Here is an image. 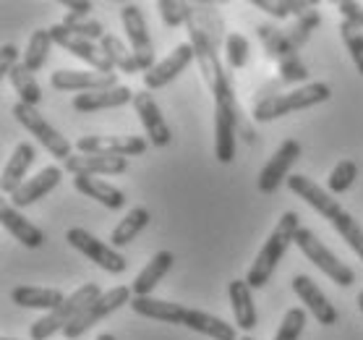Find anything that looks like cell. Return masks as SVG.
Masks as SVG:
<instances>
[{"instance_id": "6da1fadb", "label": "cell", "mask_w": 363, "mask_h": 340, "mask_svg": "<svg viewBox=\"0 0 363 340\" xmlns=\"http://www.w3.org/2000/svg\"><path fill=\"white\" fill-rule=\"evenodd\" d=\"M189 45L196 53L199 71L204 76L206 87L215 100V155L228 165L238 150V128L240 108L233 92V79L225 71L220 60V45H223V16L215 3H189Z\"/></svg>"}, {"instance_id": "7a4b0ae2", "label": "cell", "mask_w": 363, "mask_h": 340, "mask_svg": "<svg viewBox=\"0 0 363 340\" xmlns=\"http://www.w3.org/2000/svg\"><path fill=\"white\" fill-rule=\"evenodd\" d=\"M128 307L139 317L157 319V322H167V324H183V327H189V330H194V332H201L204 338L238 340L235 327L228 324L225 319H220V317H215V314H206V312H199V309H189V307H183V304H175V301L141 296V299H133Z\"/></svg>"}, {"instance_id": "3957f363", "label": "cell", "mask_w": 363, "mask_h": 340, "mask_svg": "<svg viewBox=\"0 0 363 340\" xmlns=\"http://www.w3.org/2000/svg\"><path fill=\"white\" fill-rule=\"evenodd\" d=\"M288 189L293 191L296 197H301L308 207H314L322 217H327L332 228L342 236V241H345L347 246H350L363 262V225L358 223L350 212L342 209V204L332 197L330 191H324L319 183H314L311 178H306V175H290Z\"/></svg>"}, {"instance_id": "277c9868", "label": "cell", "mask_w": 363, "mask_h": 340, "mask_svg": "<svg viewBox=\"0 0 363 340\" xmlns=\"http://www.w3.org/2000/svg\"><path fill=\"white\" fill-rule=\"evenodd\" d=\"M298 231H301V217H298V212L290 209V212H285V215L280 217V223L274 225V231L269 233V238L264 241V246H262V251L256 254L254 265H251V270H248L246 283L251 285V288L259 290L269 283V278H272L277 265H280V259L285 257L288 246L290 243H296Z\"/></svg>"}, {"instance_id": "5b68a950", "label": "cell", "mask_w": 363, "mask_h": 340, "mask_svg": "<svg viewBox=\"0 0 363 340\" xmlns=\"http://www.w3.org/2000/svg\"><path fill=\"white\" fill-rule=\"evenodd\" d=\"M332 97L330 84L324 82H311L303 84L293 92H285V94H262L259 100L254 102V110H251V118L256 124H267V121H274L280 116H288V113H296V110L314 108V105H322Z\"/></svg>"}, {"instance_id": "8992f818", "label": "cell", "mask_w": 363, "mask_h": 340, "mask_svg": "<svg viewBox=\"0 0 363 340\" xmlns=\"http://www.w3.org/2000/svg\"><path fill=\"white\" fill-rule=\"evenodd\" d=\"M102 296L97 283H84L82 288H76L71 296H68L63 304H60L55 312H48V314L37 319V322L29 327V338L32 340H48L52 338L58 330H66L68 324L76 322L79 317L86 312V309L94 304V301Z\"/></svg>"}, {"instance_id": "52a82bcc", "label": "cell", "mask_w": 363, "mask_h": 340, "mask_svg": "<svg viewBox=\"0 0 363 340\" xmlns=\"http://www.w3.org/2000/svg\"><path fill=\"white\" fill-rule=\"evenodd\" d=\"M256 32H259V40L264 45L267 55L277 63L280 84H303L308 79V68L301 60V50L293 48L285 29H280L277 24H259Z\"/></svg>"}, {"instance_id": "ba28073f", "label": "cell", "mask_w": 363, "mask_h": 340, "mask_svg": "<svg viewBox=\"0 0 363 340\" xmlns=\"http://www.w3.org/2000/svg\"><path fill=\"white\" fill-rule=\"evenodd\" d=\"M296 246L303 251V257L308 259V262H314L332 283H337V285H342V288H350V285L355 283L353 270H350L345 262H340V259L324 246L322 241L316 238L314 231H308V228L301 225V231L296 233Z\"/></svg>"}, {"instance_id": "9c48e42d", "label": "cell", "mask_w": 363, "mask_h": 340, "mask_svg": "<svg viewBox=\"0 0 363 340\" xmlns=\"http://www.w3.org/2000/svg\"><path fill=\"white\" fill-rule=\"evenodd\" d=\"M13 116H16V121L24 126L26 131L32 133V136H37V141H40L52 158L63 160V163L71 158V141H68L58 128H52V126L42 118V113H37V108L24 105V102H16V105H13Z\"/></svg>"}, {"instance_id": "30bf717a", "label": "cell", "mask_w": 363, "mask_h": 340, "mask_svg": "<svg viewBox=\"0 0 363 340\" xmlns=\"http://www.w3.org/2000/svg\"><path fill=\"white\" fill-rule=\"evenodd\" d=\"M131 301H133V290L128 288V285H118V288L102 293L76 322L68 324L66 330H63V335H66L68 340H79L84 332H89L97 322H102L105 317H110L113 312H118V309L125 307V304H131Z\"/></svg>"}, {"instance_id": "8fae6325", "label": "cell", "mask_w": 363, "mask_h": 340, "mask_svg": "<svg viewBox=\"0 0 363 340\" xmlns=\"http://www.w3.org/2000/svg\"><path fill=\"white\" fill-rule=\"evenodd\" d=\"M121 21H123V29L128 34V42H131V53L136 63H139V71H152L157 66L155 63V45H152V37H149L147 21H144V13L136 3H125L121 9Z\"/></svg>"}, {"instance_id": "7c38bea8", "label": "cell", "mask_w": 363, "mask_h": 340, "mask_svg": "<svg viewBox=\"0 0 363 340\" xmlns=\"http://www.w3.org/2000/svg\"><path fill=\"white\" fill-rule=\"evenodd\" d=\"M66 241L76 251H82L86 259H91L94 265L102 267V270H108V273H113V275L125 273L123 254H121L118 249H113V246H108L105 241H99L97 236H91L89 231H84V228H71V231L66 233Z\"/></svg>"}, {"instance_id": "4fadbf2b", "label": "cell", "mask_w": 363, "mask_h": 340, "mask_svg": "<svg viewBox=\"0 0 363 340\" xmlns=\"http://www.w3.org/2000/svg\"><path fill=\"white\" fill-rule=\"evenodd\" d=\"M149 147L141 136H82L76 141L79 155H105V158H136Z\"/></svg>"}, {"instance_id": "5bb4252c", "label": "cell", "mask_w": 363, "mask_h": 340, "mask_svg": "<svg viewBox=\"0 0 363 340\" xmlns=\"http://www.w3.org/2000/svg\"><path fill=\"white\" fill-rule=\"evenodd\" d=\"M50 34H52V42H55V45H60L63 50H68L71 55L84 60V63H89L94 71H99V74H116V66L108 60V55L102 53V48H97L91 40L76 37V34L68 32L63 24L50 26Z\"/></svg>"}, {"instance_id": "9a60e30c", "label": "cell", "mask_w": 363, "mask_h": 340, "mask_svg": "<svg viewBox=\"0 0 363 340\" xmlns=\"http://www.w3.org/2000/svg\"><path fill=\"white\" fill-rule=\"evenodd\" d=\"M301 152H303L301 150V141H296V139L282 141L280 150L269 158V163L262 168V173L256 178L259 194H274V191L280 189V183L288 178V170L301 160Z\"/></svg>"}, {"instance_id": "2e32d148", "label": "cell", "mask_w": 363, "mask_h": 340, "mask_svg": "<svg viewBox=\"0 0 363 340\" xmlns=\"http://www.w3.org/2000/svg\"><path fill=\"white\" fill-rule=\"evenodd\" d=\"M194 58H196V53H194V48H191L189 42L178 45L165 60H160L152 71L144 74V87H147V92L162 89V87H167L170 82H175V79L194 63Z\"/></svg>"}, {"instance_id": "e0dca14e", "label": "cell", "mask_w": 363, "mask_h": 340, "mask_svg": "<svg viewBox=\"0 0 363 340\" xmlns=\"http://www.w3.org/2000/svg\"><path fill=\"white\" fill-rule=\"evenodd\" d=\"M133 110H136V116L141 118L144 131H147L149 141H152L155 147H167V144L173 141V131H170V126L165 124L162 110H160V105L155 102V97H152L147 89L136 92V97H133Z\"/></svg>"}, {"instance_id": "ac0fdd59", "label": "cell", "mask_w": 363, "mask_h": 340, "mask_svg": "<svg viewBox=\"0 0 363 340\" xmlns=\"http://www.w3.org/2000/svg\"><path fill=\"white\" fill-rule=\"evenodd\" d=\"M52 89L60 92H97V89H113L118 87V74H99V71H68L60 68L50 76Z\"/></svg>"}, {"instance_id": "d6986e66", "label": "cell", "mask_w": 363, "mask_h": 340, "mask_svg": "<svg viewBox=\"0 0 363 340\" xmlns=\"http://www.w3.org/2000/svg\"><path fill=\"white\" fill-rule=\"evenodd\" d=\"M293 290H296V296L306 304V309L316 317V322L324 324V327H332V324H337L340 314L337 309L332 307L327 296H324L319 285H316L308 275H296L293 278Z\"/></svg>"}, {"instance_id": "ffe728a7", "label": "cell", "mask_w": 363, "mask_h": 340, "mask_svg": "<svg viewBox=\"0 0 363 340\" xmlns=\"http://www.w3.org/2000/svg\"><path fill=\"white\" fill-rule=\"evenodd\" d=\"M136 92H131L128 87H113V89H97V92H82L74 97V110L76 113H97V110H113L123 108L128 102H133Z\"/></svg>"}, {"instance_id": "44dd1931", "label": "cell", "mask_w": 363, "mask_h": 340, "mask_svg": "<svg viewBox=\"0 0 363 340\" xmlns=\"http://www.w3.org/2000/svg\"><path fill=\"white\" fill-rule=\"evenodd\" d=\"M63 170L74 175H121L128 170V158H105V155H71Z\"/></svg>"}, {"instance_id": "7402d4cb", "label": "cell", "mask_w": 363, "mask_h": 340, "mask_svg": "<svg viewBox=\"0 0 363 340\" xmlns=\"http://www.w3.org/2000/svg\"><path fill=\"white\" fill-rule=\"evenodd\" d=\"M60 178H63V168H58V165H50V168H45V170H40V173L34 175V178H29V181L11 197L13 207L21 209V207L34 204V202H40L42 197H48L50 191L58 186Z\"/></svg>"}, {"instance_id": "603a6c76", "label": "cell", "mask_w": 363, "mask_h": 340, "mask_svg": "<svg viewBox=\"0 0 363 340\" xmlns=\"http://www.w3.org/2000/svg\"><path fill=\"white\" fill-rule=\"evenodd\" d=\"M34 158H37V152H34V147L29 144V141L16 144L13 155L9 158V165H6V170H3V181H0L3 194H11V197H13V194L24 186L26 173H29V168L34 165Z\"/></svg>"}, {"instance_id": "cb8c5ba5", "label": "cell", "mask_w": 363, "mask_h": 340, "mask_svg": "<svg viewBox=\"0 0 363 340\" xmlns=\"http://www.w3.org/2000/svg\"><path fill=\"white\" fill-rule=\"evenodd\" d=\"M175 265V254L173 251H157L155 257L149 259V265L136 275V280L131 283V290H133V299H141V296H152V290L157 288L160 280L170 273V267Z\"/></svg>"}, {"instance_id": "d4e9b609", "label": "cell", "mask_w": 363, "mask_h": 340, "mask_svg": "<svg viewBox=\"0 0 363 340\" xmlns=\"http://www.w3.org/2000/svg\"><path fill=\"white\" fill-rule=\"evenodd\" d=\"M74 186L76 191H82L84 197L99 202L102 207L108 209H121L125 204L123 191L116 189L113 183L102 181V178H94V175H74Z\"/></svg>"}, {"instance_id": "484cf974", "label": "cell", "mask_w": 363, "mask_h": 340, "mask_svg": "<svg viewBox=\"0 0 363 340\" xmlns=\"http://www.w3.org/2000/svg\"><path fill=\"white\" fill-rule=\"evenodd\" d=\"M251 290L254 288H251L246 280H233L230 285H228L230 304H233V317H235V324H238L243 332H251L256 324H259V314H256Z\"/></svg>"}, {"instance_id": "4316f807", "label": "cell", "mask_w": 363, "mask_h": 340, "mask_svg": "<svg viewBox=\"0 0 363 340\" xmlns=\"http://www.w3.org/2000/svg\"><path fill=\"white\" fill-rule=\"evenodd\" d=\"M0 223H3V228H6L13 238L21 241L24 246H29V249H40L42 243H45V233H42L37 225L29 223L16 207L0 209Z\"/></svg>"}, {"instance_id": "83f0119b", "label": "cell", "mask_w": 363, "mask_h": 340, "mask_svg": "<svg viewBox=\"0 0 363 340\" xmlns=\"http://www.w3.org/2000/svg\"><path fill=\"white\" fill-rule=\"evenodd\" d=\"M58 288H32V285H18L11 290V301L24 309H45V312H55V309L66 301Z\"/></svg>"}, {"instance_id": "f1b7e54d", "label": "cell", "mask_w": 363, "mask_h": 340, "mask_svg": "<svg viewBox=\"0 0 363 340\" xmlns=\"http://www.w3.org/2000/svg\"><path fill=\"white\" fill-rule=\"evenodd\" d=\"M149 220H152V215H149L147 207H133L131 212L113 228V233H110V241H113V243H110V246H113V249H123V246L133 243V238L147 228Z\"/></svg>"}, {"instance_id": "f546056e", "label": "cell", "mask_w": 363, "mask_h": 340, "mask_svg": "<svg viewBox=\"0 0 363 340\" xmlns=\"http://www.w3.org/2000/svg\"><path fill=\"white\" fill-rule=\"evenodd\" d=\"M9 79H11V84H13L16 94H18V102L32 105V108L40 105L42 89H40V84H37V79H34V74L24 66V63H18V66L9 74Z\"/></svg>"}, {"instance_id": "4dcf8cb0", "label": "cell", "mask_w": 363, "mask_h": 340, "mask_svg": "<svg viewBox=\"0 0 363 340\" xmlns=\"http://www.w3.org/2000/svg\"><path fill=\"white\" fill-rule=\"evenodd\" d=\"M251 6L264 11L274 18H288V16H303L308 9H316V0H251Z\"/></svg>"}, {"instance_id": "1f68e13d", "label": "cell", "mask_w": 363, "mask_h": 340, "mask_svg": "<svg viewBox=\"0 0 363 340\" xmlns=\"http://www.w3.org/2000/svg\"><path fill=\"white\" fill-rule=\"evenodd\" d=\"M52 45H55V42H52L50 29H37V32H32L29 45H26V53H24V66L29 68L32 74H37V71L48 63V55Z\"/></svg>"}, {"instance_id": "d6a6232c", "label": "cell", "mask_w": 363, "mask_h": 340, "mask_svg": "<svg viewBox=\"0 0 363 340\" xmlns=\"http://www.w3.org/2000/svg\"><path fill=\"white\" fill-rule=\"evenodd\" d=\"M99 48H102V53L108 55L110 63H113L116 68H121L123 74H136V71H139V63H136V58H133V53L125 48L123 42L118 40L116 34H105V40L99 42Z\"/></svg>"}, {"instance_id": "836d02e7", "label": "cell", "mask_w": 363, "mask_h": 340, "mask_svg": "<svg viewBox=\"0 0 363 340\" xmlns=\"http://www.w3.org/2000/svg\"><path fill=\"white\" fill-rule=\"evenodd\" d=\"M319 24H322V13H319L316 9H308L303 16H298L296 21L285 29V34H288V40L293 42V48L301 50L306 42L311 40V34L319 29Z\"/></svg>"}, {"instance_id": "e575fe53", "label": "cell", "mask_w": 363, "mask_h": 340, "mask_svg": "<svg viewBox=\"0 0 363 340\" xmlns=\"http://www.w3.org/2000/svg\"><path fill=\"white\" fill-rule=\"evenodd\" d=\"M355 178H358V165L353 160H340L335 170L330 173V178H327V191L332 197H340V194H345L353 186Z\"/></svg>"}, {"instance_id": "d590c367", "label": "cell", "mask_w": 363, "mask_h": 340, "mask_svg": "<svg viewBox=\"0 0 363 340\" xmlns=\"http://www.w3.org/2000/svg\"><path fill=\"white\" fill-rule=\"evenodd\" d=\"M60 24L66 26L71 34H76V37H84V40H91V42L105 40V26L99 24V21H94V18L71 16V13H66V18H63Z\"/></svg>"}, {"instance_id": "8d00e7d4", "label": "cell", "mask_w": 363, "mask_h": 340, "mask_svg": "<svg viewBox=\"0 0 363 340\" xmlns=\"http://www.w3.org/2000/svg\"><path fill=\"white\" fill-rule=\"evenodd\" d=\"M340 34H342V42H345V48L350 53V58H353L355 68H358V74L363 76V29L342 18Z\"/></svg>"}, {"instance_id": "74e56055", "label": "cell", "mask_w": 363, "mask_h": 340, "mask_svg": "<svg viewBox=\"0 0 363 340\" xmlns=\"http://www.w3.org/2000/svg\"><path fill=\"white\" fill-rule=\"evenodd\" d=\"M225 53H228V68L238 71L248 63V40L238 32L228 34L225 37Z\"/></svg>"}, {"instance_id": "f35d334b", "label": "cell", "mask_w": 363, "mask_h": 340, "mask_svg": "<svg viewBox=\"0 0 363 340\" xmlns=\"http://www.w3.org/2000/svg\"><path fill=\"white\" fill-rule=\"evenodd\" d=\"M303 327H306L303 309L301 307L288 309L285 317H282V324H280V330H277V335H274V340H298L303 335Z\"/></svg>"}, {"instance_id": "ab89813d", "label": "cell", "mask_w": 363, "mask_h": 340, "mask_svg": "<svg viewBox=\"0 0 363 340\" xmlns=\"http://www.w3.org/2000/svg\"><path fill=\"white\" fill-rule=\"evenodd\" d=\"M160 16H162V24L175 29L189 21V3H181V0H160L157 3Z\"/></svg>"}, {"instance_id": "60d3db41", "label": "cell", "mask_w": 363, "mask_h": 340, "mask_svg": "<svg viewBox=\"0 0 363 340\" xmlns=\"http://www.w3.org/2000/svg\"><path fill=\"white\" fill-rule=\"evenodd\" d=\"M337 11L342 13V18H345V21H350V24L361 26V29H363V6H361V3H353V0H340Z\"/></svg>"}, {"instance_id": "b9f144b4", "label": "cell", "mask_w": 363, "mask_h": 340, "mask_svg": "<svg viewBox=\"0 0 363 340\" xmlns=\"http://www.w3.org/2000/svg\"><path fill=\"white\" fill-rule=\"evenodd\" d=\"M16 58H18V50H16V48H13V45H3V48H0V74L9 76L11 71H13V68L18 66Z\"/></svg>"}, {"instance_id": "7bdbcfd3", "label": "cell", "mask_w": 363, "mask_h": 340, "mask_svg": "<svg viewBox=\"0 0 363 340\" xmlns=\"http://www.w3.org/2000/svg\"><path fill=\"white\" fill-rule=\"evenodd\" d=\"M63 9L71 13V16H84L89 18V13L94 11V6H91L89 0H63Z\"/></svg>"}, {"instance_id": "ee69618b", "label": "cell", "mask_w": 363, "mask_h": 340, "mask_svg": "<svg viewBox=\"0 0 363 340\" xmlns=\"http://www.w3.org/2000/svg\"><path fill=\"white\" fill-rule=\"evenodd\" d=\"M97 340H116V338H113V335H110V332H99V335H97Z\"/></svg>"}, {"instance_id": "f6af8a7d", "label": "cell", "mask_w": 363, "mask_h": 340, "mask_svg": "<svg viewBox=\"0 0 363 340\" xmlns=\"http://www.w3.org/2000/svg\"><path fill=\"white\" fill-rule=\"evenodd\" d=\"M358 307H361V312H363V290L358 293Z\"/></svg>"}, {"instance_id": "bcb514c9", "label": "cell", "mask_w": 363, "mask_h": 340, "mask_svg": "<svg viewBox=\"0 0 363 340\" xmlns=\"http://www.w3.org/2000/svg\"><path fill=\"white\" fill-rule=\"evenodd\" d=\"M240 340H254V338H251V335H243V338H240Z\"/></svg>"}, {"instance_id": "7dc6e473", "label": "cell", "mask_w": 363, "mask_h": 340, "mask_svg": "<svg viewBox=\"0 0 363 340\" xmlns=\"http://www.w3.org/2000/svg\"><path fill=\"white\" fill-rule=\"evenodd\" d=\"M3 340H16V338H3Z\"/></svg>"}]
</instances>
